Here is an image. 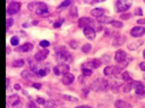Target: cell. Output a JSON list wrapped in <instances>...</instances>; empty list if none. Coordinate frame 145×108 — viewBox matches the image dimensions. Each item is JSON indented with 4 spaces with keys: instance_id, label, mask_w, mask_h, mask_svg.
Here are the masks:
<instances>
[{
    "instance_id": "6da1fadb",
    "label": "cell",
    "mask_w": 145,
    "mask_h": 108,
    "mask_svg": "<svg viewBox=\"0 0 145 108\" xmlns=\"http://www.w3.org/2000/svg\"><path fill=\"white\" fill-rule=\"evenodd\" d=\"M109 87V82L104 78H98L91 84V89L93 92H101L107 89Z\"/></svg>"
},
{
    "instance_id": "7a4b0ae2",
    "label": "cell",
    "mask_w": 145,
    "mask_h": 108,
    "mask_svg": "<svg viewBox=\"0 0 145 108\" xmlns=\"http://www.w3.org/2000/svg\"><path fill=\"white\" fill-rule=\"evenodd\" d=\"M58 60H60V62L65 63V64H69L73 61V57L71 55V53L66 51L65 48L63 47L60 51H58L56 54Z\"/></svg>"
},
{
    "instance_id": "3957f363",
    "label": "cell",
    "mask_w": 145,
    "mask_h": 108,
    "mask_svg": "<svg viewBox=\"0 0 145 108\" xmlns=\"http://www.w3.org/2000/svg\"><path fill=\"white\" fill-rule=\"evenodd\" d=\"M53 73L57 76H60V75H65L66 73H69V71H70V66H69L68 64H65V63H61L59 66H56L53 67Z\"/></svg>"
},
{
    "instance_id": "277c9868",
    "label": "cell",
    "mask_w": 145,
    "mask_h": 108,
    "mask_svg": "<svg viewBox=\"0 0 145 108\" xmlns=\"http://www.w3.org/2000/svg\"><path fill=\"white\" fill-rule=\"evenodd\" d=\"M35 12L37 16H48L49 15L48 6H47V4L44 3H37Z\"/></svg>"
},
{
    "instance_id": "5b68a950",
    "label": "cell",
    "mask_w": 145,
    "mask_h": 108,
    "mask_svg": "<svg viewBox=\"0 0 145 108\" xmlns=\"http://www.w3.org/2000/svg\"><path fill=\"white\" fill-rule=\"evenodd\" d=\"M20 7H21V4L19 2H16V1L11 2L8 6V9H7V13H8L9 16L15 15V14H17L18 12L20 11Z\"/></svg>"
},
{
    "instance_id": "8992f818",
    "label": "cell",
    "mask_w": 145,
    "mask_h": 108,
    "mask_svg": "<svg viewBox=\"0 0 145 108\" xmlns=\"http://www.w3.org/2000/svg\"><path fill=\"white\" fill-rule=\"evenodd\" d=\"M132 5L131 2L128 1H117L115 3V8L117 12H126L130 9Z\"/></svg>"
},
{
    "instance_id": "52a82bcc",
    "label": "cell",
    "mask_w": 145,
    "mask_h": 108,
    "mask_svg": "<svg viewBox=\"0 0 145 108\" xmlns=\"http://www.w3.org/2000/svg\"><path fill=\"white\" fill-rule=\"evenodd\" d=\"M49 55V50L47 49H43L35 54L34 58L37 61H42V60H44L48 57Z\"/></svg>"
},
{
    "instance_id": "ba28073f",
    "label": "cell",
    "mask_w": 145,
    "mask_h": 108,
    "mask_svg": "<svg viewBox=\"0 0 145 108\" xmlns=\"http://www.w3.org/2000/svg\"><path fill=\"white\" fill-rule=\"evenodd\" d=\"M126 53L122 49H119L115 52V60L118 64H121L124 61H126Z\"/></svg>"
},
{
    "instance_id": "9c48e42d",
    "label": "cell",
    "mask_w": 145,
    "mask_h": 108,
    "mask_svg": "<svg viewBox=\"0 0 145 108\" xmlns=\"http://www.w3.org/2000/svg\"><path fill=\"white\" fill-rule=\"evenodd\" d=\"M93 23V21L89 17H82L78 20V26L81 28H86L88 27H91Z\"/></svg>"
},
{
    "instance_id": "30bf717a",
    "label": "cell",
    "mask_w": 145,
    "mask_h": 108,
    "mask_svg": "<svg viewBox=\"0 0 145 108\" xmlns=\"http://www.w3.org/2000/svg\"><path fill=\"white\" fill-rule=\"evenodd\" d=\"M130 33L134 38H139L145 33V28L143 27H135L130 32Z\"/></svg>"
},
{
    "instance_id": "8fae6325",
    "label": "cell",
    "mask_w": 145,
    "mask_h": 108,
    "mask_svg": "<svg viewBox=\"0 0 145 108\" xmlns=\"http://www.w3.org/2000/svg\"><path fill=\"white\" fill-rule=\"evenodd\" d=\"M83 33H84L85 37L89 39V40H93L96 37V32L92 27H88L83 29Z\"/></svg>"
},
{
    "instance_id": "7c38bea8",
    "label": "cell",
    "mask_w": 145,
    "mask_h": 108,
    "mask_svg": "<svg viewBox=\"0 0 145 108\" xmlns=\"http://www.w3.org/2000/svg\"><path fill=\"white\" fill-rule=\"evenodd\" d=\"M101 64H102V61H101L100 60H99V59H93V60H91V61H89V62L86 63V64H83L82 66H87V67H85V68H88V69H90V68L97 69V68H99L101 66ZM82 69H83V68H82Z\"/></svg>"
},
{
    "instance_id": "4fadbf2b",
    "label": "cell",
    "mask_w": 145,
    "mask_h": 108,
    "mask_svg": "<svg viewBox=\"0 0 145 108\" xmlns=\"http://www.w3.org/2000/svg\"><path fill=\"white\" fill-rule=\"evenodd\" d=\"M74 80H75V76L73 74L66 73V74L63 75L62 79H61V82H62V84L65 85H70L74 82Z\"/></svg>"
},
{
    "instance_id": "5bb4252c",
    "label": "cell",
    "mask_w": 145,
    "mask_h": 108,
    "mask_svg": "<svg viewBox=\"0 0 145 108\" xmlns=\"http://www.w3.org/2000/svg\"><path fill=\"white\" fill-rule=\"evenodd\" d=\"M126 40V38L125 36H117L115 37L113 41H112V45L115 46V47H118V46H121L122 44H125V42Z\"/></svg>"
},
{
    "instance_id": "9a60e30c",
    "label": "cell",
    "mask_w": 145,
    "mask_h": 108,
    "mask_svg": "<svg viewBox=\"0 0 145 108\" xmlns=\"http://www.w3.org/2000/svg\"><path fill=\"white\" fill-rule=\"evenodd\" d=\"M115 108H132V106L128 102L124 101L122 100H118L115 102Z\"/></svg>"
},
{
    "instance_id": "2e32d148",
    "label": "cell",
    "mask_w": 145,
    "mask_h": 108,
    "mask_svg": "<svg viewBox=\"0 0 145 108\" xmlns=\"http://www.w3.org/2000/svg\"><path fill=\"white\" fill-rule=\"evenodd\" d=\"M104 9L101 8H95L91 10V15L96 18L102 17L104 16Z\"/></svg>"
},
{
    "instance_id": "e0dca14e",
    "label": "cell",
    "mask_w": 145,
    "mask_h": 108,
    "mask_svg": "<svg viewBox=\"0 0 145 108\" xmlns=\"http://www.w3.org/2000/svg\"><path fill=\"white\" fill-rule=\"evenodd\" d=\"M20 101V97L18 95H10L9 98H8V103L10 104L12 106H14V105H16L17 103H19Z\"/></svg>"
},
{
    "instance_id": "ac0fdd59",
    "label": "cell",
    "mask_w": 145,
    "mask_h": 108,
    "mask_svg": "<svg viewBox=\"0 0 145 108\" xmlns=\"http://www.w3.org/2000/svg\"><path fill=\"white\" fill-rule=\"evenodd\" d=\"M143 44V40H137V42H133V43H132V44H130L127 46V48H128V49L134 51V50L138 49Z\"/></svg>"
},
{
    "instance_id": "d6986e66",
    "label": "cell",
    "mask_w": 145,
    "mask_h": 108,
    "mask_svg": "<svg viewBox=\"0 0 145 108\" xmlns=\"http://www.w3.org/2000/svg\"><path fill=\"white\" fill-rule=\"evenodd\" d=\"M133 88L135 89L136 91L145 90V86L141 81H134L133 82Z\"/></svg>"
},
{
    "instance_id": "ffe728a7",
    "label": "cell",
    "mask_w": 145,
    "mask_h": 108,
    "mask_svg": "<svg viewBox=\"0 0 145 108\" xmlns=\"http://www.w3.org/2000/svg\"><path fill=\"white\" fill-rule=\"evenodd\" d=\"M32 49H33V45H32L31 43H26V44L21 45L19 48V49L22 52H29V51H31Z\"/></svg>"
},
{
    "instance_id": "44dd1931",
    "label": "cell",
    "mask_w": 145,
    "mask_h": 108,
    "mask_svg": "<svg viewBox=\"0 0 145 108\" xmlns=\"http://www.w3.org/2000/svg\"><path fill=\"white\" fill-rule=\"evenodd\" d=\"M97 20H98V22H99L100 24H111V22L113 21L110 17L105 16H103L102 17L98 18Z\"/></svg>"
},
{
    "instance_id": "7402d4cb",
    "label": "cell",
    "mask_w": 145,
    "mask_h": 108,
    "mask_svg": "<svg viewBox=\"0 0 145 108\" xmlns=\"http://www.w3.org/2000/svg\"><path fill=\"white\" fill-rule=\"evenodd\" d=\"M133 88V82L132 83H126V84L122 86V91L124 93H129Z\"/></svg>"
},
{
    "instance_id": "603a6c76",
    "label": "cell",
    "mask_w": 145,
    "mask_h": 108,
    "mask_svg": "<svg viewBox=\"0 0 145 108\" xmlns=\"http://www.w3.org/2000/svg\"><path fill=\"white\" fill-rule=\"evenodd\" d=\"M121 78L124 80L125 82H127V83H132V77L130 76V74L128 71H124L122 74H121Z\"/></svg>"
},
{
    "instance_id": "cb8c5ba5",
    "label": "cell",
    "mask_w": 145,
    "mask_h": 108,
    "mask_svg": "<svg viewBox=\"0 0 145 108\" xmlns=\"http://www.w3.org/2000/svg\"><path fill=\"white\" fill-rule=\"evenodd\" d=\"M25 65V61L23 59H18L14 60L13 63H12V66L14 67H22Z\"/></svg>"
},
{
    "instance_id": "d4e9b609",
    "label": "cell",
    "mask_w": 145,
    "mask_h": 108,
    "mask_svg": "<svg viewBox=\"0 0 145 108\" xmlns=\"http://www.w3.org/2000/svg\"><path fill=\"white\" fill-rule=\"evenodd\" d=\"M34 73L33 71H29L27 70L26 71H23L22 73H21V77H22L23 78H26V79H29V78H31V77H33L34 76Z\"/></svg>"
},
{
    "instance_id": "484cf974",
    "label": "cell",
    "mask_w": 145,
    "mask_h": 108,
    "mask_svg": "<svg viewBox=\"0 0 145 108\" xmlns=\"http://www.w3.org/2000/svg\"><path fill=\"white\" fill-rule=\"evenodd\" d=\"M49 73V70L47 69V68H44V69H39L37 74L38 77L42 78V77L47 76V75H48Z\"/></svg>"
},
{
    "instance_id": "4316f807",
    "label": "cell",
    "mask_w": 145,
    "mask_h": 108,
    "mask_svg": "<svg viewBox=\"0 0 145 108\" xmlns=\"http://www.w3.org/2000/svg\"><path fill=\"white\" fill-rule=\"evenodd\" d=\"M63 98L66 100H67V101H71V102H77V101H79L78 98H77V97H74V96H71V95H65L63 96Z\"/></svg>"
},
{
    "instance_id": "83f0119b",
    "label": "cell",
    "mask_w": 145,
    "mask_h": 108,
    "mask_svg": "<svg viewBox=\"0 0 145 108\" xmlns=\"http://www.w3.org/2000/svg\"><path fill=\"white\" fill-rule=\"evenodd\" d=\"M91 49H92V45L90 44H86L82 47V51L85 54L89 53L91 51Z\"/></svg>"
},
{
    "instance_id": "f1b7e54d",
    "label": "cell",
    "mask_w": 145,
    "mask_h": 108,
    "mask_svg": "<svg viewBox=\"0 0 145 108\" xmlns=\"http://www.w3.org/2000/svg\"><path fill=\"white\" fill-rule=\"evenodd\" d=\"M69 14H70V16L72 17H77L78 16L77 7H75V6L71 7V8L70 9V11H69Z\"/></svg>"
},
{
    "instance_id": "f546056e",
    "label": "cell",
    "mask_w": 145,
    "mask_h": 108,
    "mask_svg": "<svg viewBox=\"0 0 145 108\" xmlns=\"http://www.w3.org/2000/svg\"><path fill=\"white\" fill-rule=\"evenodd\" d=\"M19 43H20V39L17 36H14V37H12L11 39H10V44L13 46H17L19 44Z\"/></svg>"
},
{
    "instance_id": "4dcf8cb0",
    "label": "cell",
    "mask_w": 145,
    "mask_h": 108,
    "mask_svg": "<svg viewBox=\"0 0 145 108\" xmlns=\"http://www.w3.org/2000/svg\"><path fill=\"white\" fill-rule=\"evenodd\" d=\"M64 21H65V20L63 19H59V20H57L55 22H54L53 24V27H54V28H59V27H60L61 26H62V24L64 23Z\"/></svg>"
},
{
    "instance_id": "1f68e13d",
    "label": "cell",
    "mask_w": 145,
    "mask_h": 108,
    "mask_svg": "<svg viewBox=\"0 0 145 108\" xmlns=\"http://www.w3.org/2000/svg\"><path fill=\"white\" fill-rule=\"evenodd\" d=\"M110 25L112 27H115V28H121V27H123V23H121V21H118V20H113Z\"/></svg>"
},
{
    "instance_id": "d6a6232c",
    "label": "cell",
    "mask_w": 145,
    "mask_h": 108,
    "mask_svg": "<svg viewBox=\"0 0 145 108\" xmlns=\"http://www.w3.org/2000/svg\"><path fill=\"white\" fill-rule=\"evenodd\" d=\"M82 75L84 77H90L92 75V70L88 68H83L82 69Z\"/></svg>"
},
{
    "instance_id": "836d02e7",
    "label": "cell",
    "mask_w": 145,
    "mask_h": 108,
    "mask_svg": "<svg viewBox=\"0 0 145 108\" xmlns=\"http://www.w3.org/2000/svg\"><path fill=\"white\" fill-rule=\"evenodd\" d=\"M54 106H55V104H54L53 100H49V101H47L44 105L45 108H53Z\"/></svg>"
},
{
    "instance_id": "e575fe53",
    "label": "cell",
    "mask_w": 145,
    "mask_h": 108,
    "mask_svg": "<svg viewBox=\"0 0 145 108\" xmlns=\"http://www.w3.org/2000/svg\"><path fill=\"white\" fill-rule=\"evenodd\" d=\"M49 45H50V43L49 41H47V40H42V41L40 42V46L42 47L43 49L48 48Z\"/></svg>"
},
{
    "instance_id": "d590c367",
    "label": "cell",
    "mask_w": 145,
    "mask_h": 108,
    "mask_svg": "<svg viewBox=\"0 0 145 108\" xmlns=\"http://www.w3.org/2000/svg\"><path fill=\"white\" fill-rule=\"evenodd\" d=\"M134 14H135V16H143V9L142 8H136L135 10H134Z\"/></svg>"
},
{
    "instance_id": "8d00e7d4",
    "label": "cell",
    "mask_w": 145,
    "mask_h": 108,
    "mask_svg": "<svg viewBox=\"0 0 145 108\" xmlns=\"http://www.w3.org/2000/svg\"><path fill=\"white\" fill-rule=\"evenodd\" d=\"M70 46L71 47L72 49H77V47H78V42L77 41H76V40H71L70 42Z\"/></svg>"
},
{
    "instance_id": "74e56055",
    "label": "cell",
    "mask_w": 145,
    "mask_h": 108,
    "mask_svg": "<svg viewBox=\"0 0 145 108\" xmlns=\"http://www.w3.org/2000/svg\"><path fill=\"white\" fill-rule=\"evenodd\" d=\"M132 17V15L130 13H124L122 14L121 16V19H123V20H129L130 18Z\"/></svg>"
},
{
    "instance_id": "f35d334b",
    "label": "cell",
    "mask_w": 145,
    "mask_h": 108,
    "mask_svg": "<svg viewBox=\"0 0 145 108\" xmlns=\"http://www.w3.org/2000/svg\"><path fill=\"white\" fill-rule=\"evenodd\" d=\"M71 3V1H64L59 6V9H61V8H66V7H68Z\"/></svg>"
},
{
    "instance_id": "ab89813d",
    "label": "cell",
    "mask_w": 145,
    "mask_h": 108,
    "mask_svg": "<svg viewBox=\"0 0 145 108\" xmlns=\"http://www.w3.org/2000/svg\"><path fill=\"white\" fill-rule=\"evenodd\" d=\"M14 19H12V18H9V19H7V21H6V26L7 27H10L11 26H13L14 25Z\"/></svg>"
},
{
    "instance_id": "60d3db41",
    "label": "cell",
    "mask_w": 145,
    "mask_h": 108,
    "mask_svg": "<svg viewBox=\"0 0 145 108\" xmlns=\"http://www.w3.org/2000/svg\"><path fill=\"white\" fill-rule=\"evenodd\" d=\"M36 101H37V103L39 104V105H43V106H44L45 104H46V102H47L44 99L41 98V97H38V98L37 99V100H36Z\"/></svg>"
},
{
    "instance_id": "b9f144b4",
    "label": "cell",
    "mask_w": 145,
    "mask_h": 108,
    "mask_svg": "<svg viewBox=\"0 0 145 108\" xmlns=\"http://www.w3.org/2000/svg\"><path fill=\"white\" fill-rule=\"evenodd\" d=\"M136 95L139 97V98H144L145 97V90H141V91H136Z\"/></svg>"
},
{
    "instance_id": "7bdbcfd3",
    "label": "cell",
    "mask_w": 145,
    "mask_h": 108,
    "mask_svg": "<svg viewBox=\"0 0 145 108\" xmlns=\"http://www.w3.org/2000/svg\"><path fill=\"white\" fill-rule=\"evenodd\" d=\"M119 86L117 84H114V85H112V87H111V90L113 91L114 93L115 94H117L119 92Z\"/></svg>"
},
{
    "instance_id": "ee69618b",
    "label": "cell",
    "mask_w": 145,
    "mask_h": 108,
    "mask_svg": "<svg viewBox=\"0 0 145 108\" xmlns=\"http://www.w3.org/2000/svg\"><path fill=\"white\" fill-rule=\"evenodd\" d=\"M32 87L39 90V89H41V88H42V84H39V83H34V84H32Z\"/></svg>"
},
{
    "instance_id": "f6af8a7d",
    "label": "cell",
    "mask_w": 145,
    "mask_h": 108,
    "mask_svg": "<svg viewBox=\"0 0 145 108\" xmlns=\"http://www.w3.org/2000/svg\"><path fill=\"white\" fill-rule=\"evenodd\" d=\"M29 108H39L38 106H37L34 102H30L29 103Z\"/></svg>"
},
{
    "instance_id": "bcb514c9",
    "label": "cell",
    "mask_w": 145,
    "mask_h": 108,
    "mask_svg": "<svg viewBox=\"0 0 145 108\" xmlns=\"http://www.w3.org/2000/svg\"><path fill=\"white\" fill-rule=\"evenodd\" d=\"M139 66H140V69L145 71V61H143V62H141L140 65H139Z\"/></svg>"
},
{
    "instance_id": "7dc6e473",
    "label": "cell",
    "mask_w": 145,
    "mask_h": 108,
    "mask_svg": "<svg viewBox=\"0 0 145 108\" xmlns=\"http://www.w3.org/2000/svg\"><path fill=\"white\" fill-rule=\"evenodd\" d=\"M22 107V102L20 101L19 103H17L16 105L13 106V108H21Z\"/></svg>"
},
{
    "instance_id": "c3c4849f",
    "label": "cell",
    "mask_w": 145,
    "mask_h": 108,
    "mask_svg": "<svg viewBox=\"0 0 145 108\" xmlns=\"http://www.w3.org/2000/svg\"><path fill=\"white\" fill-rule=\"evenodd\" d=\"M137 24H140V25H144L145 24V19H139L137 20Z\"/></svg>"
},
{
    "instance_id": "681fc988",
    "label": "cell",
    "mask_w": 145,
    "mask_h": 108,
    "mask_svg": "<svg viewBox=\"0 0 145 108\" xmlns=\"http://www.w3.org/2000/svg\"><path fill=\"white\" fill-rule=\"evenodd\" d=\"M14 89H15V90H20V89H21V87H20V84H14Z\"/></svg>"
},
{
    "instance_id": "f907efd6",
    "label": "cell",
    "mask_w": 145,
    "mask_h": 108,
    "mask_svg": "<svg viewBox=\"0 0 145 108\" xmlns=\"http://www.w3.org/2000/svg\"><path fill=\"white\" fill-rule=\"evenodd\" d=\"M76 108H92V106H86V105H83V106H77Z\"/></svg>"
},
{
    "instance_id": "816d5d0a",
    "label": "cell",
    "mask_w": 145,
    "mask_h": 108,
    "mask_svg": "<svg viewBox=\"0 0 145 108\" xmlns=\"http://www.w3.org/2000/svg\"><path fill=\"white\" fill-rule=\"evenodd\" d=\"M83 77H84V76H83V75H82V76H80L79 77V83H83V82H84V81H83Z\"/></svg>"
},
{
    "instance_id": "f5cc1de1",
    "label": "cell",
    "mask_w": 145,
    "mask_h": 108,
    "mask_svg": "<svg viewBox=\"0 0 145 108\" xmlns=\"http://www.w3.org/2000/svg\"><path fill=\"white\" fill-rule=\"evenodd\" d=\"M9 78H7V79H6V87L8 88V87H9Z\"/></svg>"
},
{
    "instance_id": "db71d44e",
    "label": "cell",
    "mask_w": 145,
    "mask_h": 108,
    "mask_svg": "<svg viewBox=\"0 0 145 108\" xmlns=\"http://www.w3.org/2000/svg\"><path fill=\"white\" fill-rule=\"evenodd\" d=\"M9 52H10V49L7 48V54H9Z\"/></svg>"
},
{
    "instance_id": "11a10c76",
    "label": "cell",
    "mask_w": 145,
    "mask_h": 108,
    "mask_svg": "<svg viewBox=\"0 0 145 108\" xmlns=\"http://www.w3.org/2000/svg\"><path fill=\"white\" fill-rule=\"evenodd\" d=\"M143 58L145 59V49L143 50Z\"/></svg>"
},
{
    "instance_id": "9f6ffc18",
    "label": "cell",
    "mask_w": 145,
    "mask_h": 108,
    "mask_svg": "<svg viewBox=\"0 0 145 108\" xmlns=\"http://www.w3.org/2000/svg\"><path fill=\"white\" fill-rule=\"evenodd\" d=\"M143 78H144V79H145V73H144V74H143Z\"/></svg>"
},
{
    "instance_id": "6f0895ef",
    "label": "cell",
    "mask_w": 145,
    "mask_h": 108,
    "mask_svg": "<svg viewBox=\"0 0 145 108\" xmlns=\"http://www.w3.org/2000/svg\"><path fill=\"white\" fill-rule=\"evenodd\" d=\"M144 3H145V1H144Z\"/></svg>"
}]
</instances>
